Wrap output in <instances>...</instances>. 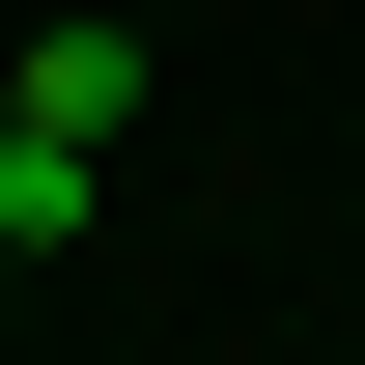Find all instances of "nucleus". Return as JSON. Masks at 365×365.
I'll list each match as a JSON object with an SVG mask.
<instances>
[{
    "label": "nucleus",
    "mask_w": 365,
    "mask_h": 365,
    "mask_svg": "<svg viewBox=\"0 0 365 365\" xmlns=\"http://www.w3.org/2000/svg\"><path fill=\"white\" fill-rule=\"evenodd\" d=\"M85 197H113V140H56V113L0 140V253H85Z\"/></svg>",
    "instance_id": "f257e3e1"
},
{
    "label": "nucleus",
    "mask_w": 365,
    "mask_h": 365,
    "mask_svg": "<svg viewBox=\"0 0 365 365\" xmlns=\"http://www.w3.org/2000/svg\"><path fill=\"white\" fill-rule=\"evenodd\" d=\"M0 140H29V56H0Z\"/></svg>",
    "instance_id": "f03ea898"
}]
</instances>
